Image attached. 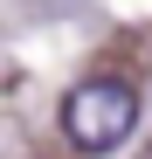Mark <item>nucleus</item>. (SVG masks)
<instances>
[{
  "label": "nucleus",
  "instance_id": "f257e3e1",
  "mask_svg": "<svg viewBox=\"0 0 152 159\" xmlns=\"http://www.w3.org/2000/svg\"><path fill=\"white\" fill-rule=\"evenodd\" d=\"M138 125V83L124 76H83L62 97V139L76 152H118Z\"/></svg>",
  "mask_w": 152,
  "mask_h": 159
}]
</instances>
